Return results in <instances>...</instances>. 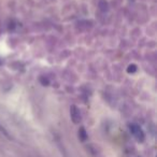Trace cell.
Masks as SVG:
<instances>
[{
    "instance_id": "1",
    "label": "cell",
    "mask_w": 157,
    "mask_h": 157,
    "mask_svg": "<svg viewBox=\"0 0 157 157\" xmlns=\"http://www.w3.org/2000/svg\"><path fill=\"white\" fill-rule=\"evenodd\" d=\"M129 130H130L131 135L133 136V138L138 142H144V140H145V133H144V131L142 130V128L139 125L136 124V123H131V124H129Z\"/></svg>"
},
{
    "instance_id": "2",
    "label": "cell",
    "mask_w": 157,
    "mask_h": 157,
    "mask_svg": "<svg viewBox=\"0 0 157 157\" xmlns=\"http://www.w3.org/2000/svg\"><path fill=\"white\" fill-rule=\"evenodd\" d=\"M70 117H71V121L73 124H80L82 122V114L81 111L78 109L76 105H72L70 107Z\"/></svg>"
},
{
    "instance_id": "3",
    "label": "cell",
    "mask_w": 157,
    "mask_h": 157,
    "mask_svg": "<svg viewBox=\"0 0 157 157\" xmlns=\"http://www.w3.org/2000/svg\"><path fill=\"white\" fill-rule=\"evenodd\" d=\"M78 139H80V141H82V142H85L86 140L88 139V135L84 127H80V129H78Z\"/></svg>"
},
{
    "instance_id": "4",
    "label": "cell",
    "mask_w": 157,
    "mask_h": 157,
    "mask_svg": "<svg viewBox=\"0 0 157 157\" xmlns=\"http://www.w3.org/2000/svg\"><path fill=\"white\" fill-rule=\"evenodd\" d=\"M99 8H100L101 11H107L108 10V3L105 0H100L99 1Z\"/></svg>"
},
{
    "instance_id": "5",
    "label": "cell",
    "mask_w": 157,
    "mask_h": 157,
    "mask_svg": "<svg viewBox=\"0 0 157 157\" xmlns=\"http://www.w3.org/2000/svg\"><path fill=\"white\" fill-rule=\"evenodd\" d=\"M0 133H2V135L6 136L7 138H10V135H9V132H8V130L1 124H0Z\"/></svg>"
},
{
    "instance_id": "6",
    "label": "cell",
    "mask_w": 157,
    "mask_h": 157,
    "mask_svg": "<svg viewBox=\"0 0 157 157\" xmlns=\"http://www.w3.org/2000/svg\"><path fill=\"white\" fill-rule=\"evenodd\" d=\"M127 71H128L129 73H133L135 71H137V66H136V65H130L128 67V69H127Z\"/></svg>"
}]
</instances>
